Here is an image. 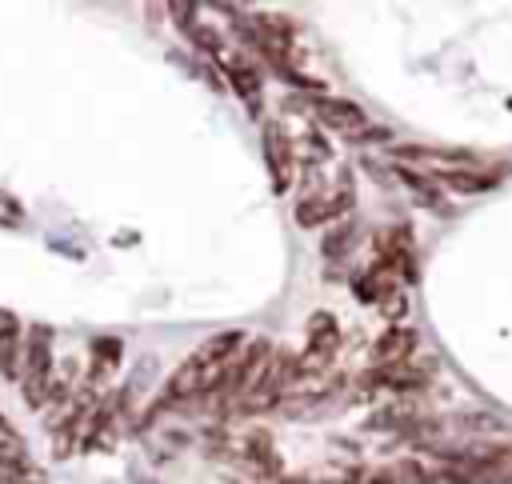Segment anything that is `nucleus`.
Segmentation results:
<instances>
[{
	"label": "nucleus",
	"instance_id": "obj_9",
	"mask_svg": "<svg viewBox=\"0 0 512 484\" xmlns=\"http://www.w3.org/2000/svg\"><path fill=\"white\" fill-rule=\"evenodd\" d=\"M412 352H416V332H412V328H388V332L372 344L376 368H384V364H404V360H412Z\"/></svg>",
	"mask_w": 512,
	"mask_h": 484
},
{
	"label": "nucleus",
	"instance_id": "obj_10",
	"mask_svg": "<svg viewBox=\"0 0 512 484\" xmlns=\"http://www.w3.org/2000/svg\"><path fill=\"white\" fill-rule=\"evenodd\" d=\"M0 484H44V472L32 460H0Z\"/></svg>",
	"mask_w": 512,
	"mask_h": 484
},
{
	"label": "nucleus",
	"instance_id": "obj_1",
	"mask_svg": "<svg viewBox=\"0 0 512 484\" xmlns=\"http://www.w3.org/2000/svg\"><path fill=\"white\" fill-rule=\"evenodd\" d=\"M240 344H244V332H216V336H208L196 352H188V356L176 364V372H172V380H168V388H164V404L212 396V392L220 388V380H224L232 356L240 352Z\"/></svg>",
	"mask_w": 512,
	"mask_h": 484
},
{
	"label": "nucleus",
	"instance_id": "obj_5",
	"mask_svg": "<svg viewBox=\"0 0 512 484\" xmlns=\"http://www.w3.org/2000/svg\"><path fill=\"white\" fill-rule=\"evenodd\" d=\"M312 116H316L320 124H328L332 132H340V136H352V140H368V136H380V132L368 124L364 108H360V104H352V100L316 96V100H312Z\"/></svg>",
	"mask_w": 512,
	"mask_h": 484
},
{
	"label": "nucleus",
	"instance_id": "obj_7",
	"mask_svg": "<svg viewBox=\"0 0 512 484\" xmlns=\"http://www.w3.org/2000/svg\"><path fill=\"white\" fill-rule=\"evenodd\" d=\"M264 160H268V172H272V188L288 192V184H292V144L280 132V124H264Z\"/></svg>",
	"mask_w": 512,
	"mask_h": 484
},
{
	"label": "nucleus",
	"instance_id": "obj_6",
	"mask_svg": "<svg viewBox=\"0 0 512 484\" xmlns=\"http://www.w3.org/2000/svg\"><path fill=\"white\" fill-rule=\"evenodd\" d=\"M352 200H356L352 176H348V172H340V176H336V188H332L328 196H304V200L296 204V220H300L304 228H316V224H324V220H332V216L348 212V208H352Z\"/></svg>",
	"mask_w": 512,
	"mask_h": 484
},
{
	"label": "nucleus",
	"instance_id": "obj_8",
	"mask_svg": "<svg viewBox=\"0 0 512 484\" xmlns=\"http://www.w3.org/2000/svg\"><path fill=\"white\" fill-rule=\"evenodd\" d=\"M20 360H24V328L20 316L0 308V372L4 376H20Z\"/></svg>",
	"mask_w": 512,
	"mask_h": 484
},
{
	"label": "nucleus",
	"instance_id": "obj_4",
	"mask_svg": "<svg viewBox=\"0 0 512 484\" xmlns=\"http://www.w3.org/2000/svg\"><path fill=\"white\" fill-rule=\"evenodd\" d=\"M224 460L240 468L252 480L280 476V456L264 432H244V436H224Z\"/></svg>",
	"mask_w": 512,
	"mask_h": 484
},
{
	"label": "nucleus",
	"instance_id": "obj_2",
	"mask_svg": "<svg viewBox=\"0 0 512 484\" xmlns=\"http://www.w3.org/2000/svg\"><path fill=\"white\" fill-rule=\"evenodd\" d=\"M292 380H296V356L272 348L268 360H264V368L256 372L252 388L244 392L240 408H244V412H268V408H280L284 396H288V388H292Z\"/></svg>",
	"mask_w": 512,
	"mask_h": 484
},
{
	"label": "nucleus",
	"instance_id": "obj_3",
	"mask_svg": "<svg viewBox=\"0 0 512 484\" xmlns=\"http://www.w3.org/2000/svg\"><path fill=\"white\" fill-rule=\"evenodd\" d=\"M20 384H24V400L36 404V408L52 396V332H48L44 324H36V328L24 336Z\"/></svg>",
	"mask_w": 512,
	"mask_h": 484
},
{
	"label": "nucleus",
	"instance_id": "obj_11",
	"mask_svg": "<svg viewBox=\"0 0 512 484\" xmlns=\"http://www.w3.org/2000/svg\"><path fill=\"white\" fill-rule=\"evenodd\" d=\"M348 244H352V228L344 224V228H336V232H332V236L324 240V252H328V256H340V252H344Z\"/></svg>",
	"mask_w": 512,
	"mask_h": 484
}]
</instances>
